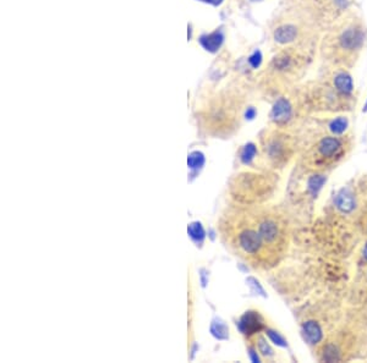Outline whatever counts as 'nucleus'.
<instances>
[{"label":"nucleus","mask_w":367,"mask_h":363,"mask_svg":"<svg viewBox=\"0 0 367 363\" xmlns=\"http://www.w3.org/2000/svg\"><path fill=\"white\" fill-rule=\"evenodd\" d=\"M225 244L253 267L269 268L287 246V225L272 209H234L220 220Z\"/></svg>","instance_id":"1"},{"label":"nucleus","mask_w":367,"mask_h":363,"mask_svg":"<svg viewBox=\"0 0 367 363\" xmlns=\"http://www.w3.org/2000/svg\"><path fill=\"white\" fill-rule=\"evenodd\" d=\"M345 153V144L338 137H324L315 147L312 154V165L315 168H326L337 163Z\"/></svg>","instance_id":"2"},{"label":"nucleus","mask_w":367,"mask_h":363,"mask_svg":"<svg viewBox=\"0 0 367 363\" xmlns=\"http://www.w3.org/2000/svg\"><path fill=\"white\" fill-rule=\"evenodd\" d=\"M240 329L244 334H255L263 328V319L257 312H246L240 320Z\"/></svg>","instance_id":"3"},{"label":"nucleus","mask_w":367,"mask_h":363,"mask_svg":"<svg viewBox=\"0 0 367 363\" xmlns=\"http://www.w3.org/2000/svg\"><path fill=\"white\" fill-rule=\"evenodd\" d=\"M292 114L293 108L290 105V103L287 99H284V98H280L279 100H277L274 107H273L270 117H272L273 121L278 122V124H284V122H287L292 117Z\"/></svg>","instance_id":"4"},{"label":"nucleus","mask_w":367,"mask_h":363,"mask_svg":"<svg viewBox=\"0 0 367 363\" xmlns=\"http://www.w3.org/2000/svg\"><path fill=\"white\" fill-rule=\"evenodd\" d=\"M364 42V36L361 31L356 28H349L342 34L341 45L342 48L346 50H354V49L360 48Z\"/></svg>","instance_id":"5"},{"label":"nucleus","mask_w":367,"mask_h":363,"mask_svg":"<svg viewBox=\"0 0 367 363\" xmlns=\"http://www.w3.org/2000/svg\"><path fill=\"white\" fill-rule=\"evenodd\" d=\"M224 36L220 31H214L209 34H204L199 38V44L209 53H216L223 44Z\"/></svg>","instance_id":"6"},{"label":"nucleus","mask_w":367,"mask_h":363,"mask_svg":"<svg viewBox=\"0 0 367 363\" xmlns=\"http://www.w3.org/2000/svg\"><path fill=\"white\" fill-rule=\"evenodd\" d=\"M302 334H304L305 340L310 345L318 344L322 340V338H323V333H322L321 327H319L318 323L314 322V320L306 322L302 325Z\"/></svg>","instance_id":"7"},{"label":"nucleus","mask_w":367,"mask_h":363,"mask_svg":"<svg viewBox=\"0 0 367 363\" xmlns=\"http://www.w3.org/2000/svg\"><path fill=\"white\" fill-rule=\"evenodd\" d=\"M296 36L297 29L293 24H284V26L278 27L274 32V39L280 44H287L295 41Z\"/></svg>","instance_id":"8"},{"label":"nucleus","mask_w":367,"mask_h":363,"mask_svg":"<svg viewBox=\"0 0 367 363\" xmlns=\"http://www.w3.org/2000/svg\"><path fill=\"white\" fill-rule=\"evenodd\" d=\"M334 86L337 91L343 94H350L354 91L353 78L346 72H339L334 76Z\"/></svg>","instance_id":"9"},{"label":"nucleus","mask_w":367,"mask_h":363,"mask_svg":"<svg viewBox=\"0 0 367 363\" xmlns=\"http://www.w3.org/2000/svg\"><path fill=\"white\" fill-rule=\"evenodd\" d=\"M336 204H337V207L342 210V212L350 213L351 210L355 208V200H354L351 193L346 192V191H343V192L339 193L338 197H337Z\"/></svg>","instance_id":"10"},{"label":"nucleus","mask_w":367,"mask_h":363,"mask_svg":"<svg viewBox=\"0 0 367 363\" xmlns=\"http://www.w3.org/2000/svg\"><path fill=\"white\" fill-rule=\"evenodd\" d=\"M348 125H349V121L346 117H343V116L337 117L336 120H333V121L331 122V125H329V130H331L334 135H342L346 131Z\"/></svg>","instance_id":"11"},{"label":"nucleus","mask_w":367,"mask_h":363,"mask_svg":"<svg viewBox=\"0 0 367 363\" xmlns=\"http://www.w3.org/2000/svg\"><path fill=\"white\" fill-rule=\"evenodd\" d=\"M248 63H250V65L252 66L253 68H257L258 66L261 65V63H262V54H261V51L260 50L253 51L252 55L248 58Z\"/></svg>","instance_id":"12"},{"label":"nucleus","mask_w":367,"mask_h":363,"mask_svg":"<svg viewBox=\"0 0 367 363\" xmlns=\"http://www.w3.org/2000/svg\"><path fill=\"white\" fill-rule=\"evenodd\" d=\"M256 154V148L253 144H248V146H246V148L244 149V153H243V159L245 161H248L250 159L253 158V156Z\"/></svg>","instance_id":"13"},{"label":"nucleus","mask_w":367,"mask_h":363,"mask_svg":"<svg viewBox=\"0 0 367 363\" xmlns=\"http://www.w3.org/2000/svg\"><path fill=\"white\" fill-rule=\"evenodd\" d=\"M268 335L270 337V339L274 341V344H277L278 346H287V342L285 340L280 337L279 334H277L275 332H272V330H268Z\"/></svg>","instance_id":"14"},{"label":"nucleus","mask_w":367,"mask_h":363,"mask_svg":"<svg viewBox=\"0 0 367 363\" xmlns=\"http://www.w3.org/2000/svg\"><path fill=\"white\" fill-rule=\"evenodd\" d=\"M260 345H261L260 351L262 352L263 355H273V351H272V350H270V347L268 346L267 342H266L265 340L261 339V340H260Z\"/></svg>","instance_id":"15"},{"label":"nucleus","mask_w":367,"mask_h":363,"mask_svg":"<svg viewBox=\"0 0 367 363\" xmlns=\"http://www.w3.org/2000/svg\"><path fill=\"white\" fill-rule=\"evenodd\" d=\"M256 115V110L253 109V108H250V109H247V112H246V117L247 119H253Z\"/></svg>","instance_id":"16"},{"label":"nucleus","mask_w":367,"mask_h":363,"mask_svg":"<svg viewBox=\"0 0 367 363\" xmlns=\"http://www.w3.org/2000/svg\"><path fill=\"white\" fill-rule=\"evenodd\" d=\"M201 1L208 2V4L214 5V6H218V5H220L223 2V0H201Z\"/></svg>","instance_id":"17"},{"label":"nucleus","mask_w":367,"mask_h":363,"mask_svg":"<svg viewBox=\"0 0 367 363\" xmlns=\"http://www.w3.org/2000/svg\"><path fill=\"white\" fill-rule=\"evenodd\" d=\"M363 254H364V258H365L366 261H367V244L365 245V247H364V252H363Z\"/></svg>","instance_id":"18"},{"label":"nucleus","mask_w":367,"mask_h":363,"mask_svg":"<svg viewBox=\"0 0 367 363\" xmlns=\"http://www.w3.org/2000/svg\"><path fill=\"white\" fill-rule=\"evenodd\" d=\"M364 112H367V103H366V105H365V108H364Z\"/></svg>","instance_id":"19"},{"label":"nucleus","mask_w":367,"mask_h":363,"mask_svg":"<svg viewBox=\"0 0 367 363\" xmlns=\"http://www.w3.org/2000/svg\"><path fill=\"white\" fill-rule=\"evenodd\" d=\"M253 1H257V0H253Z\"/></svg>","instance_id":"20"}]
</instances>
